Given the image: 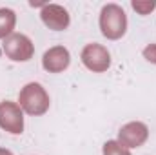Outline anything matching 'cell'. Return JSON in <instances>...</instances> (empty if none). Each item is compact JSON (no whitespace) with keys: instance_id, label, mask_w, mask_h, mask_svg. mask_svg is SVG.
Masks as SVG:
<instances>
[{"instance_id":"cell-10","label":"cell","mask_w":156,"mask_h":155,"mask_svg":"<svg viewBox=\"0 0 156 155\" xmlns=\"http://www.w3.org/2000/svg\"><path fill=\"white\" fill-rule=\"evenodd\" d=\"M104 155H129V152L123 150L118 142H107L104 148Z\"/></svg>"},{"instance_id":"cell-1","label":"cell","mask_w":156,"mask_h":155,"mask_svg":"<svg viewBox=\"0 0 156 155\" xmlns=\"http://www.w3.org/2000/svg\"><path fill=\"white\" fill-rule=\"evenodd\" d=\"M100 26H102V33L109 39H120L125 33V26H127V18L122 7H118L116 4H109L102 9V17H100Z\"/></svg>"},{"instance_id":"cell-12","label":"cell","mask_w":156,"mask_h":155,"mask_svg":"<svg viewBox=\"0 0 156 155\" xmlns=\"http://www.w3.org/2000/svg\"><path fill=\"white\" fill-rule=\"evenodd\" d=\"M153 53V57H149V60H154L156 62V46H151L149 49H145V55H151Z\"/></svg>"},{"instance_id":"cell-11","label":"cell","mask_w":156,"mask_h":155,"mask_svg":"<svg viewBox=\"0 0 156 155\" xmlns=\"http://www.w3.org/2000/svg\"><path fill=\"white\" fill-rule=\"evenodd\" d=\"M154 6H156L154 2H151V4H145V6H142L140 2H133V7H134V9H140V11H142L144 15H145V13H147L149 9H153Z\"/></svg>"},{"instance_id":"cell-7","label":"cell","mask_w":156,"mask_h":155,"mask_svg":"<svg viewBox=\"0 0 156 155\" xmlns=\"http://www.w3.org/2000/svg\"><path fill=\"white\" fill-rule=\"evenodd\" d=\"M69 64V53L64 47H55L44 55V68L49 71H62Z\"/></svg>"},{"instance_id":"cell-4","label":"cell","mask_w":156,"mask_h":155,"mask_svg":"<svg viewBox=\"0 0 156 155\" xmlns=\"http://www.w3.org/2000/svg\"><path fill=\"white\" fill-rule=\"evenodd\" d=\"M0 126L9 130L11 133H22V128H24L22 113L15 104L11 102L0 104Z\"/></svg>"},{"instance_id":"cell-9","label":"cell","mask_w":156,"mask_h":155,"mask_svg":"<svg viewBox=\"0 0 156 155\" xmlns=\"http://www.w3.org/2000/svg\"><path fill=\"white\" fill-rule=\"evenodd\" d=\"M15 26V13L11 9H0V39L5 37Z\"/></svg>"},{"instance_id":"cell-8","label":"cell","mask_w":156,"mask_h":155,"mask_svg":"<svg viewBox=\"0 0 156 155\" xmlns=\"http://www.w3.org/2000/svg\"><path fill=\"white\" fill-rule=\"evenodd\" d=\"M147 137V128L144 124H129L120 131V141L127 146H140Z\"/></svg>"},{"instance_id":"cell-5","label":"cell","mask_w":156,"mask_h":155,"mask_svg":"<svg viewBox=\"0 0 156 155\" xmlns=\"http://www.w3.org/2000/svg\"><path fill=\"white\" fill-rule=\"evenodd\" d=\"M83 62L87 68L94 70V71H104L109 66V53L100 47L98 44H91L83 49Z\"/></svg>"},{"instance_id":"cell-13","label":"cell","mask_w":156,"mask_h":155,"mask_svg":"<svg viewBox=\"0 0 156 155\" xmlns=\"http://www.w3.org/2000/svg\"><path fill=\"white\" fill-rule=\"evenodd\" d=\"M0 155H11L9 152H5V150H0Z\"/></svg>"},{"instance_id":"cell-6","label":"cell","mask_w":156,"mask_h":155,"mask_svg":"<svg viewBox=\"0 0 156 155\" xmlns=\"http://www.w3.org/2000/svg\"><path fill=\"white\" fill-rule=\"evenodd\" d=\"M42 18L55 31H60V29L67 28V24H69L67 11L64 7H60V6H45L44 11H42Z\"/></svg>"},{"instance_id":"cell-3","label":"cell","mask_w":156,"mask_h":155,"mask_svg":"<svg viewBox=\"0 0 156 155\" xmlns=\"http://www.w3.org/2000/svg\"><path fill=\"white\" fill-rule=\"evenodd\" d=\"M4 51L13 60H27L33 55V46L27 37L24 35H13L4 42Z\"/></svg>"},{"instance_id":"cell-2","label":"cell","mask_w":156,"mask_h":155,"mask_svg":"<svg viewBox=\"0 0 156 155\" xmlns=\"http://www.w3.org/2000/svg\"><path fill=\"white\" fill-rule=\"evenodd\" d=\"M20 104L26 108L27 113L31 115H40L47 110L49 100L45 97V91L42 89L40 84H27L24 91L20 93Z\"/></svg>"}]
</instances>
